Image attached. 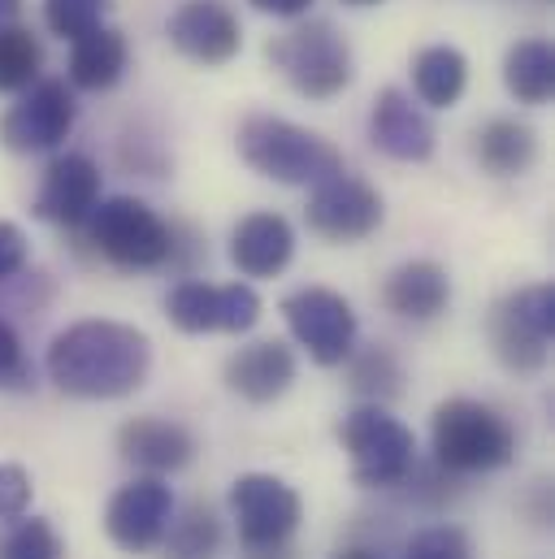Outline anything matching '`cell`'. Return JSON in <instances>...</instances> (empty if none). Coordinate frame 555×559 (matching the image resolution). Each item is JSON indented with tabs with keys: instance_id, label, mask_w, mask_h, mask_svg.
I'll return each mask as SVG.
<instances>
[{
	"instance_id": "ac0fdd59",
	"label": "cell",
	"mask_w": 555,
	"mask_h": 559,
	"mask_svg": "<svg viewBox=\"0 0 555 559\" xmlns=\"http://www.w3.org/2000/svg\"><path fill=\"white\" fill-rule=\"evenodd\" d=\"M118 455L147 477L178 473L196 460V433L182 420L169 417H131L118 429Z\"/></svg>"
},
{
	"instance_id": "d4e9b609",
	"label": "cell",
	"mask_w": 555,
	"mask_h": 559,
	"mask_svg": "<svg viewBox=\"0 0 555 559\" xmlns=\"http://www.w3.org/2000/svg\"><path fill=\"white\" fill-rule=\"evenodd\" d=\"M222 556V516L213 503L191 499L174 508L165 538H161V559H217Z\"/></svg>"
},
{
	"instance_id": "9a60e30c",
	"label": "cell",
	"mask_w": 555,
	"mask_h": 559,
	"mask_svg": "<svg viewBox=\"0 0 555 559\" xmlns=\"http://www.w3.org/2000/svg\"><path fill=\"white\" fill-rule=\"evenodd\" d=\"M96 204H101V165L83 152L52 156L35 191V217L61 230H79Z\"/></svg>"
},
{
	"instance_id": "6da1fadb",
	"label": "cell",
	"mask_w": 555,
	"mask_h": 559,
	"mask_svg": "<svg viewBox=\"0 0 555 559\" xmlns=\"http://www.w3.org/2000/svg\"><path fill=\"white\" fill-rule=\"evenodd\" d=\"M44 369L70 400H127L152 373V338L127 321L87 317L48 343Z\"/></svg>"
},
{
	"instance_id": "603a6c76",
	"label": "cell",
	"mask_w": 555,
	"mask_h": 559,
	"mask_svg": "<svg viewBox=\"0 0 555 559\" xmlns=\"http://www.w3.org/2000/svg\"><path fill=\"white\" fill-rule=\"evenodd\" d=\"M469 87V57L456 44H425L413 57V92L425 109L460 105Z\"/></svg>"
},
{
	"instance_id": "74e56055",
	"label": "cell",
	"mask_w": 555,
	"mask_h": 559,
	"mask_svg": "<svg viewBox=\"0 0 555 559\" xmlns=\"http://www.w3.org/2000/svg\"><path fill=\"white\" fill-rule=\"evenodd\" d=\"M347 9H374V4H382V0H343Z\"/></svg>"
},
{
	"instance_id": "7c38bea8",
	"label": "cell",
	"mask_w": 555,
	"mask_h": 559,
	"mask_svg": "<svg viewBox=\"0 0 555 559\" xmlns=\"http://www.w3.org/2000/svg\"><path fill=\"white\" fill-rule=\"evenodd\" d=\"M226 503H231V521H235L244 547L291 543L299 521H304L299 490L291 481L274 477V473H244V477H235Z\"/></svg>"
},
{
	"instance_id": "e0dca14e",
	"label": "cell",
	"mask_w": 555,
	"mask_h": 559,
	"mask_svg": "<svg viewBox=\"0 0 555 559\" xmlns=\"http://www.w3.org/2000/svg\"><path fill=\"white\" fill-rule=\"evenodd\" d=\"M295 373H299V360H295V352H291L286 343H278V338H257V343L231 352L226 365H222L226 391L239 395L244 404H257V408L282 400V395L295 386Z\"/></svg>"
},
{
	"instance_id": "f546056e",
	"label": "cell",
	"mask_w": 555,
	"mask_h": 559,
	"mask_svg": "<svg viewBox=\"0 0 555 559\" xmlns=\"http://www.w3.org/2000/svg\"><path fill=\"white\" fill-rule=\"evenodd\" d=\"M469 534L460 525H429L404 543L400 559H469Z\"/></svg>"
},
{
	"instance_id": "5b68a950",
	"label": "cell",
	"mask_w": 555,
	"mask_h": 559,
	"mask_svg": "<svg viewBox=\"0 0 555 559\" xmlns=\"http://www.w3.org/2000/svg\"><path fill=\"white\" fill-rule=\"evenodd\" d=\"M274 70H282V79L304 96V100H334L352 87L356 79V61H352V44L339 35L334 22L326 17H308L295 31L278 35L265 48Z\"/></svg>"
},
{
	"instance_id": "484cf974",
	"label": "cell",
	"mask_w": 555,
	"mask_h": 559,
	"mask_svg": "<svg viewBox=\"0 0 555 559\" xmlns=\"http://www.w3.org/2000/svg\"><path fill=\"white\" fill-rule=\"evenodd\" d=\"M504 87L521 105H547L555 92V52L552 39H517L504 57Z\"/></svg>"
},
{
	"instance_id": "3957f363",
	"label": "cell",
	"mask_w": 555,
	"mask_h": 559,
	"mask_svg": "<svg viewBox=\"0 0 555 559\" xmlns=\"http://www.w3.org/2000/svg\"><path fill=\"white\" fill-rule=\"evenodd\" d=\"M429 447L434 460L460 477L469 473H495L517 460V429L508 417L482 400L456 395L442 400L429 417Z\"/></svg>"
},
{
	"instance_id": "ffe728a7",
	"label": "cell",
	"mask_w": 555,
	"mask_h": 559,
	"mask_svg": "<svg viewBox=\"0 0 555 559\" xmlns=\"http://www.w3.org/2000/svg\"><path fill=\"white\" fill-rule=\"evenodd\" d=\"M382 304L400 321L425 325V321H434V317L447 312V304H451V278H447V270L438 261H425V257L404 261V265H395L387 274V282H382Z\"/></svg>"
},
{
	"instance_id": "9c48e42d",
	"label": "cell",
	"mask_w": 555,
	"mask_h": 559,
	"mask_svg": "<svg viewBox=\"0 0 555 559\" xmlns=\"http://www.w3.org/2000/svg\"><path fill=\"white\" fill-rule=\"evenodd\" d=\"M265 304L248 282H213L182 278L165 295V317L182 334H248L257 330Z\"/></svg>"
},
{
	"instance_id": "cb8c5ba5",
	"label": "cell",
	"mask_w": 555,
	"mask_h": 559,
	"mask_svg": "<svg viewBox=\"0 0 555 559\" xmlns=\"http://www.w3.org/2000/svg\"><path fill=\"white\" fill-rule=\"evenodd\" d=\"M347 365V391L361 395L365 404H395L404 395V360L387 347V343H365V347H352V356L343 360Z\"/></svg>"
},
{
	"instance_id": "1f68e13d",
	"label": "cell",
	"mask_w": 555,
	"mask_h": 559,
	"mask_svg": "<svg viewBox=\"0 0 555 559\" xmlns=\"http://www.w3.org/2000/svg\"><path fill=\"white\" fill-rule=\"evenodd\" d=\"M31 495H35L31 473L22 464H13V460H0V521L4 525L31 512Z\"/></svg>"
},
{
	"instance_id": "836d02e7",
	"label": "cell",
	"mask_w": 555,
	"mask_h": 559,
	"mask_svg": "<svg viewBox=\"0 0 555 559\" xmlns=\"http://www.w3.org/2000/svg\"><path fill=\"white\" fill-rule=\"evenodd\" d=\"M257 13H270V17H304L312 9V0H248Z\"/></svg>"
},
{
	"instance_id": "7402d4cb",
	"label": "cell",
	"mask_w": 555,
	"mask_h": 559,
	"mask_svg": "<svg viewBox=\"0 0 555 559\" xmlns=\"http://www.w3.org/2000/svg\"><path fill=\"white\" fill-rule=\"evenodd\" d=\"M473 160L491 178H521L539 160V135L517 118H491L473 131Z\"/></svg>"
},
{
	"instance_id": "d590c367",
	"label": "cell",
	"mask_w": 555,
	"mask_h": 559,
	"mask_svg": "<svg viewBox=\"0 0 555 559\" xmlns=\"http://www.w3.org/2000/svg\"><path fill=\"white\" fill-rule=\"evenodd\" d=\"M330 559H382L374 547H343V551H334Z\"/></svg>"
},
{
	"instance_id": "ba28073f",
	"label": "cell",
	"mask_w": 555,
	"mask_h": 559,
	"mask_svg": "<svg viewBox=\"0 0 555 559\" xmlns=\"http://www.w3.org/2000/svg\"><path fill=\"white\" fill-rule=\"evenodd\" d=\"M282 317L291 338L308 352L312 365L321 369H339L352 347H356V308L347 304V295L330 290V286H299L282 299Z\"/></svg>"
},
{
	"instance_id": "4dcf8cb0",
	"label": "cell",
	"mask_w": 555,
	"mask_h": 559,
	"mask_svg": "<svg viewBox=\"0 0 555 559\" xmlns=\"http://www.w3.org/2000/svg\"><path fill=\"white\" fill-rule=\"evenodd\" d=\"M0 391H35V365L22 352L17 330L0 317Z\"/></svg>"
},
{
	"instance_id": "7a4b0ae2",
	"label": "cell",
	"mask_w": 555,
	"mask_h": 559,
	"mask_svg": "<svg viewBox=\"0 0 555 559\" xmlns=\"http://www.w3.org/2000/svg\"><path fill=\"white\" fill-rule=\"evenodd\" d=\"M235 147L252 174L282 187H317L343 169V152L326 135L278 114H248L235 131Z\"/></svg>"
},
{
	"instance_id": "2e32d148",
	"label": "cell",
	"mask_w": 555,
	"mask_h": 559,
	"mask_svg": "<svg viewBox=\"0 0 555 559\" xmlns=\"http://www.w3.org/2000/svg\"><path fill=\"white\" fill-rule=\"evenodd\" d=\"M369 143L391 160L421 165L434 156L438 135H434V122L421 109V100H413L404 87H382L369 109Z\"/></svg>"
},
{
	"instance_id": "277c9868",
	"label": "cell",
	"mask_w": 555,
	"mask_h": 559,
	"mask_svg": "<svg viewBox=\"0 0 555 559\" xmlns=\"http://www.w3.org/2000/svg\"><path fill=\"white\" fill-rule=\"evenodd\" d=\"M79 230L92 243V252L114 270L147 274L174 261V226L135 195H101V204Z\"/></svg>"
},
{
	"instance_id": "e575fe53",
	"label": "cell",
	"mask_w": 555,
	"mask_h": 559,
	"mask_svg": "<svg viewBox=\"0 0 555 559\" xmlns=\"http://www.w3.org/2000/svg\"><path fill=\"white\" fill-rule=\"evenodd\" d=\"M239 559H304V556H299V547L291 538V543H274V547H244Z\"/></svg>"
},
{
	"instance_id": "f1b7e54d",
	"label": "cell",
	"mask_w": 555,
	"mask_h": 559,
	"mask_svg": "<svg viewBox=\"0 0 555 559\" xmlns=\"http://www.w3.org/2000/svg\"><path fill=\"white\" fill-rule=\"evenodd\" d=\"M105 4H109V0H44V22H48L52 35L79 39V35L105 26V22H101V17H105Z\"/></svg>"
},
{
	"instance_id": "30bf717a",
	"label": "cell",
	"mask_w": 555,
	"mask_h": 559,
	"mask_svg": "<svg viewBox=\"0 0 555 559\" xmlns=\"http://www.w3.org/2000/svg\"><path fill=\"white\" fill-rule=\"evenodd\" d=\"M74 118H79L74 87L66 79H35L4 109V118H0V143L9 152H17V156L57 152L61 143L70 140Z\"/></svg>"
},
{
	"instance_id": "5bb4252c",
	"label": "cell",
	"mask_w": 555,
	"mask_h": 559,
	"mask_svg": "<svg viewBox=\"0 0 555 559\" xmlns=\"http://www.w3.org/2000/svg\"><path fill=\"white\" fill-rule=\"evenodd\" d=\"M165 39L196 66H226L244 48V26L226 0H182L165 22Z\"/></svg>"
},
{
	"instance_id": "44dd1931",
	"label": "cell",
	"mask_w": 555,
	"mask_h": 559,
	"mask_svg": "<svg viewBox=\"0 0 555 559\" xmlns=\"http://www.w3.org/2000/svg\"><path fill=\"white\" fill-rule=\"evenodd\" d=\"M131 44L114 26H96L79 39H70V87L79 92H114L127 79Z\"/></svg>"
},
{
	"instance_id": "8d00e7d4",
	"label": "cell",
	"mask_w": 555,
	"mask_h": 559,
	"mask_svg": "<svg viewBox=\"0 0 555 559\" xmlns=\"http://www.w3.org/2000/svg\"><path fill=\"white\" fill-rule=\"evenodd\" d=\"M17 9H22V0H0V22H9Z\"/></svg>"
},
{
	"instance_id": "d6a6232c",
	"label": "cell",
	"mask_w": 555,
	"mask_h": 559,
	"mask_svg": "<svg viewBox=\"0 0 555 559\" xmlns=\"http://www.w3.org/2000/svg\"><path fill=\"white\" fill-rule=\"evenodd\" d=\"M26 257H31V248H26L22 226L0 222V286H4V282H13V278H22Z\"/></svg>"
},
{
	"instance_id": "83f0119b",
	"label": "cell",
	"mask_w": 555,
	"mask_h": 559,
	"mask_svg": "<svg viewBox=\"0 0 555 559\" xmlns=\"http://www.w3.org/2000/svg\"><path fill=\"white\" fill-rule=\"evenodd\" d=\"M0 559H66V543L44 516H17L9 521L0 538Z\"/></svg>"
},
{
	"instance_id": "4fadbf2b",
	"label": "cell",
	"mask_w": 555,
	"mask_h": 559,
	"mask_svg": "<svg viewBox=\"0 0 555 559\" xmlns=\"http://www.w3.org/2000/svg\"><path fill=\"white\" fill-rule=\"evenodd\" d=\"M174 508H178V503H174L169 481L139 473L135 481H127V486L114 490V499H109V508H105V534H109V543H114L118 551H127V556H147V551L161 547Z\"/></svg>"
},
{
	"instance_id": "8992f818",
	"label": "cell",
	"mask_w": 555,
	"mask_h": 559,
	"mask_svg": "<svg viewBox=\"0 0 555 559\" xmlns=\"http://www.w3.org/2000/svg\"><path fill=\"white\" fill-rule=\"evenodd\" d=\"M339 447L352 460V481L365 490L404 486L416 464V433L382 404H361L339 420Z\"/></svg>"
},
{
	"instance_id": "52a82bcc",
	"label": "cell",
	"mask_w": 555,
	"mask_h": 559,
	"mask_svg": "<svg viewBox=\"0 0 555 559\" xmlns=\"http://www.w3.org/2000/svg\"><path fill=\"white\" fill-rule=\"evenodd\" d=\"M491 347L508 373H543L552 360L555 338V286L552 282H530L521 290H508L486 321Z\"/></svg>"
},
{
	"instance_id": "4316f807",
	"label": "cell",
	"mask_w": 555,
	"mask_h": 559,
	"mask_svg": "<svg viewBox=\"0 0 555 559\" xmlns=\"http://www.w3.org/2000/svg\"><path fill=\"white\" fill-rule=\"evenodd\" d=\"M35 79H44L39 39L17 22H0V96H17Z\"/></svg>"
},
{
	"instance_id": "d6986e66",
	"label": "cell",
	"mask_w": 555,
	"mask_h": 559,
	"mask_svg": "<svg viewBox=\"0 0 555 559\" xmlns=\"http://www.w3.org/2000/svg\"><path fill=\"white\" fill-rule=\"evenodd\" d=\"M295 257V226L282 213H248L231 230V265L244 278H278Z\"/></svg>"
},
{
	"instance_id": "8fae6325",
	"label": "cell",
	"mask_w": 555,
	"mask_h": 559,
	"mask_svg": "<svg viewBox=\"0 0 555 559\" xmlns=\"http://www.w3.org/2000/svg\"><path fill=\"white\" fill-rule=\"evenodd\" d=\"M387 217V204L378 195L374 182L339 169L326 182L308 187V204H304V222L317 239L326 243H361L369 239Z\"/></svg>"
}]
</instances>
